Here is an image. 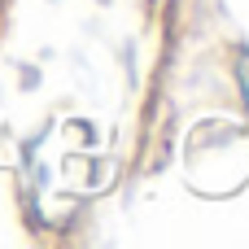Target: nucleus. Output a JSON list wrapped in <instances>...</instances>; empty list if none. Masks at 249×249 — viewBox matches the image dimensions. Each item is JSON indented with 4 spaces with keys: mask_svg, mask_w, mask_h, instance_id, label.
I'll use <instances>...</instances> for the list:
<instances>
[{
    "mask_svg": "<svg viewBox=\"0 0 249 249\" xmlns=\"http://www.w3.org/2000/svg\"><path fill=\"white\" fill-rule=\"evenodd\" d=\"M236 79H241V92H245V105H249V53H241V61H236Z\"/></svg>",
    "mask_w": 249,
    "mask_h": 249,
    "instance_id": "nucleus-1",
    "label": "nucleus"
}]
</instances>
